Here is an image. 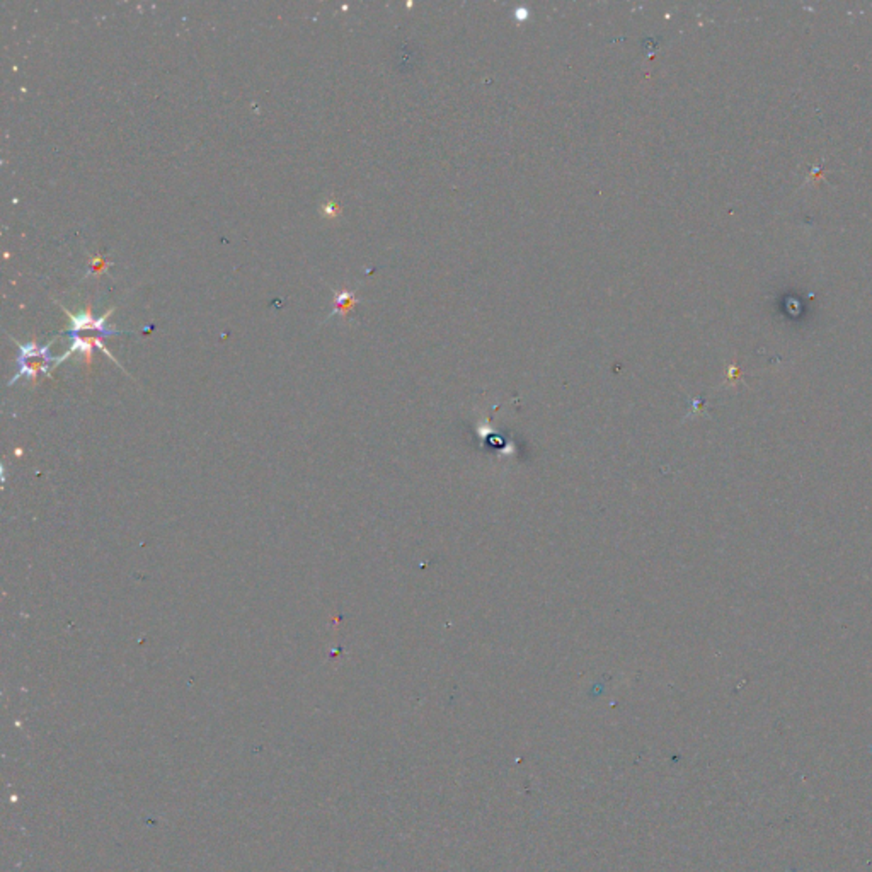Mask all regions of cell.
I'll list each match as a JSON object with an SVG mask.
<instances>
[{
    "label": "cell",
    "instance_id": "cell-3",
    "mask_svg": "<svg viewBox=\"0 0 872 872\" xmlns=\"http://www.w3.org/2000/svg\"><path fill=\"white\" fill-rule=\"evenodd\" d=\"M334 302H336V309L333 310V316L338 312H341L343 316H346V312L351 309L353 302H355V295H353L351 292H338L334 297Z\"/></svg>",
    "mask_w": 872,
    "mask_h": 872
},
{
    "label": "cell",
    "instance_id": "cell-1",
    "mask_svg": "<svg viewBox=\"0 0 872 872\" xmlns=\"http://www.w3.org/2000/svg\"><path fill=\"white\" fill-rule=\"evenodd\" d=\"M48 346H40L38 343H29V344H21L19 346V373L11 380V384H14L16 380H18L19 377L28 375L31 377L33 382H36V378L40 373H48V363L52 361L48 355Z\"/></svg>",
    "mask_w": 872,
    "mask_h": 872
},
{
    "label": "cell",
    "instance_id": "cell-4",
    "mask_svg": "<svg viewBox=\"0 0 872 872\" xmlns=\"http://www.w3.org/2000/svg\"><path fill=\"white\" fill-rule=\"evenodd\" d=\"M322 208H324V214L327 216H336V215H338V211H339L338 205H336V203H333V202H327Z\"/></svg>",
    "mask_w": 872,
    "mask_h": 872
},
{
    "label": "cell",
    "instance_id": "cell-2",
    "mask_svg": "<svg viewBox=\"0 0 872 872\" xmlns=\"http://www.w3.org/2000/svg\"><path fill=\"white\" fill-rule=\"evenodd\" d=\"M109 314L111 312H106V316H103L101 319H96L91 314V310L87 309V312L79 314V316H72V329L70 333H80V331H99V333H104L108 336H116L121 334L120 331H114L111 327L106 326V319L109 317Z\"/></svg>",
    "mask_w": 872,
    "mask_h": 872
}]
</instances>
